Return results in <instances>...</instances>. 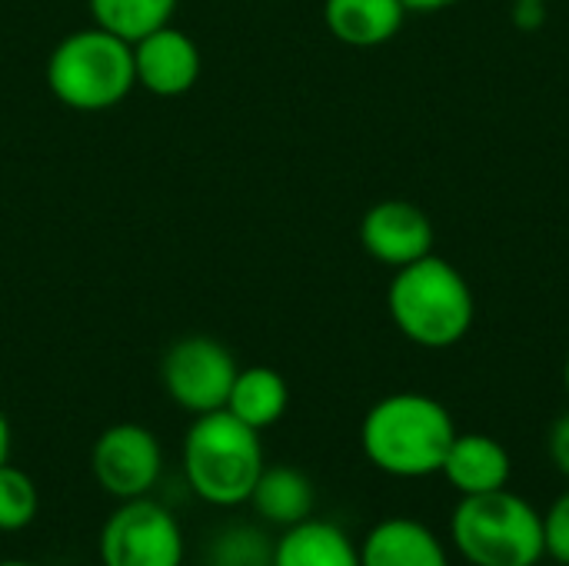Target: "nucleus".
Masks as SVG:
<instances>
[{
  "instance_id": "15",
  "label": "nucleus",
  "mask_w": 569,
  "mask_h": 566,
  "mask_svg": "<svg viewBox=\"0 0 569 566\" xmlns=\"http://www.w3.org/2000/svg\"><path fill=\"white\" fill-rule=\"evenodd\" d=\"M273 566H360V544L340 524L307 517L280 530Z\"/></svg>"
},
{
  "instance_id": "12",
  "label": "nucleus",
  "mask_w": 569,
  "mask_h": 566,
  "mask_svg": "<svg viewBox=\"0 0 569 566\" xmlns=\"http://www.w3.org/2000/svg\"><path fill=\"white\" fill-rule=\"evenodd\" d=\"M360 566H450V554L423 520L387 517L367 530Z\"/></svg>"
},
{
  "instance_id": "23",
  "label": "nucleus",
  "mask_w": 569,
  "mask_h": 566,
  "mask_svg": "<svg viewBox=\"0 0 569 566\" xmlns=\"http://www.w3.org/2000/svg\"><path fill=\"white\" fill-rule=\"evenodd\" d=\"M453 3H460V0H403L407 13H440Z\"/></svg>"
},
{
  "instance_id": "7",
  "label": "nucleus",
  "mask_w": 569,
  "mask_h": 566,
  "mask_svg": "<svg viewBox=\"0 0 569 566\" xmlns=\"http://www.w3.org/2000/svg\"><path fill=\"white\" fill-rule=\"evenodd\" d=\"M237 370L240 364L230 354V347L207 334L180 337L160 357L163 394L170 397L173 407H180L190 417L223 410Z\"/></svg>"
},
{
  "instance_id": "5",
  "label": "nucleus",
  "mask_w": 569,
  "mask_h": 566,
  "mask_svg": "<svg viewBox=\"0 0 569 566\" xmlns=\"http://www.w3.org/2000/svg\"><path fill=\"white\" fill-rule=\"evenodd\" d=\"M450 544L467 566H537L543 550V514L513 490L460 497L450 517Z\"/></svg>"
},
{
  "instance_id": "21",
  "label": "nucleus",
  "mask_w": 569,
  "mask_h": 566,
  "mask_svg": "<svg viewBox=\"0 0 569 566\" xmlns=\"http://www.w3.org/2000/svg\"><path fill=\"white\" fill-rule=\"evenodd\" d=\"M510 23L523 33H533L547 23V3L540 0H510Z\"/></svg>"
},
{
  "instance_id": "24",
  "label": "nucleus",
  "mask_w": 569,
  "mask_h": 566,
  "mask_svg": "<svg viewBox=\"0 0 569 566\" xmlns=\"http://www.w3.org/2000/svg\"><path fill=\"white\" fill-rule=\"evenodd\" d=\"M10 454H13V430H10L7 414L0 410V464H7V460H10Z\"/></svg>"
},
{
  "instance_id": "16",
  "label": "nucleus",
  "mask_w": 569,
  "mask_h": 566,
  "mask_svg": "<svg viewBox=\"0 0 569 566\" xmlns=\"http://www.w3.org/2000/svg\"><path fill=\"white\" fill-rule=\"evenodd\" d=\"M290 407V384L280 370L253 364V367H240L237 380L230 387L227 407L237 420H243L253 430H270L287 417Z\"/></svg>"
},
{
  "instance_id": "20",
  "label": "nucleus",
  "mask_w": 569,
  "mask_h": 566,
  "mask_svg": "<svg viewBox=\"0 0 569 566\" xmlns=\"http://www.w3.org/2000/svg\"><path fill=\"white\" fill-rule=\"evenodd\" d=\"M543 550L550 560L569 566V487L543 514Z\"/></svg>"
},
{
  "instance_id": "25",
  "label": "nucleus",
  "mask_w": 569,
  "mask_h": 566,
  "mask_svg": "<svg viewBox=\"0 0 569 566\" xmlns=\"http://www.w3.org/2000/svg\"><path fill=\"white\" fill-rule=\"evenodd\" d=\"M0 566H40V564H33V560H17V557H10V560H0Z\"/></svg>"
},
{
  "instance_id": "3",
  "label": "nucleus",
  "mask_w": 569,
  "mask_h": 566,
  "mask_svg": "<svg viewBox=\"0 0 569 566\" xmlns=\"http://www.w3.org/2000/svg\"><path fill=\"white\" fill-rule=\"evenodd\" d=\"M263 467L267 454L260 430L247 427L230 410L200 414L183 434L180 470L187 490L213 510L247 507Z\"/></svg>"
},
{
  "instance_id": "4",
  "label": "nucleus",
  "mask_w": 569,
  "mask_h": 566,
  "mask_svg": "<svg viewBox=\"0 0 569 566\" xmlns=\"http://www.w3.org/2000/svg\"><path fill=\"white\" fill-rule=\"evenodd\" d=\"M47 90L57 103L80 113H103L120 107L133 87V43L90 23L63 33L47 53Z\"/></svg>"
},
{
  "instance_id": "27",
  "label": "nucleus",
  "mask_w": 569,
  "mask_h": 566,
  "mask_svg": "<svg viewBox=\"0 0 569 566\" xmlns=\"http://www.w3.org/2000/svg\"><path fill=\"white\" fill-rule=\"evenodd\" d=\"M540 3H550V0H540Z\"/></svg>"
},
{
  "instance_id": "19",
  "label": "nucleus",
  "mask_w": 569,
  "mask_h": 566,
  "mask_svg": "<svg viewBox=\"0 0 569 566\" xmlns=\"http://www.w3.org/2000/svg\"><path fill=\"white\" fill-rule=\"evenodd\" d=\"M40 514V490L33 477L10 460L0 464V537L23 534Z\"/></svg>"
},
{
  "instance_id": "17",
  "label": "nucleus",
  "mask_w": 569,
  "mask_h": 566,
  "mask_svg": "<svg viewBox=\"0 0 569 566\" xmlns=\"http://www.w3.org/2000/svg\"><path fill=\"white\" fill-rule=\"evenodd\" d=\"M180 0H87L90 20L130 43L173 23Z\"/></svg>"
},
{
  "instance_id": "6",
  "label": "nucleus",
  "mask_w": 569,
  "mask_h": 566,
  "mask_svg": "<svg viewBox=\"0 0 569 566\" xmlns=\"http://www.w3.org/2000/svg\"><path fill=\"white\" fill-rule=\"evenodd\" d=\"M97 557L100 566H183L187 537L167 504L120 500L100 527Z\"/></svg>"
},
{
  "instance_id": "13",
  "label": "nucleus",
  "mask_w": 569,
  "mask_h": 566,
  "mask_svg": "<svg viewBox=\"0 0 569 566\" xmlns=\"http://www.w3.org/2000/svg\"><path fill=\"white\" fill-rule=\"evenodd\" d=\"M247 507L253 510V517L263 527L287 530V527L313 517L317 490H313V480L300 467H293V464H267L263 474L253 484V494H250Z\"/></svg>"
},
{
  "instance_id": "14",
  "label": "nucleus",
  "mask_w": 569,
  "mask_h": 566,
  "mask_svg": "<svg viewBox=\"0 0 569 566\" xmlns=\"http://www.w3.org/2000/svg\"><path fill=\"white\" fill-rule=\"evenodd\" d=\"M403 23V0H323V27L330 37L357 50L390 43Z\"/></svg>"
},
{
  "instance_id": "11",
  "label": "nucleus",
  "mask_w": 569,
  "mask_h": 566,
  "mask_svg": "<svg viewBox=\"0 0 569 566\" xmlns=\"http://www.w3.org/2000/svg\"><path fill=\"white\" fill-rule=\"evenodd\" d=\"M440 474L460 497H477V494L503 490L510 484L513 460L497 437L457 430Z\"/></svg>"
},
{
  "instance_id": "9",
  "label": "nucleus",
  "mask_w": 569,
  "mask_h": 566,
  "mask_svg": "<svg viewBox=\"0 0 569 566\" xmlns=\"http://www.w3.org/2000/svg\"><path fill=\"white\" fill-rule=\"evenodd\" d=\"M357 237H360L363 254L390 270L423 260L427 254H433V244H437L430 214L403 197H387L367 207V214L360 217Z\"/></svg>"
},
{
  "instance_id": "26",
  "label": "nucleus",
  "mask_w": 569,
  "mask_h": 566,
  "mask_svg": "<svg viewBox=\"0 0 569 566\" xmlns=\"http://www.w3.org/2000/svg\"><path fill=\"white\" fill-rule=\"evenodd\" d=\"M563 390H567V397H569V350H567V360H563Z\"/></svg>"
},
{
  "instance_id": "2",
  "label": "nucleus",
  "mask_w": 569,
  "mask_h": 566,
  "mask_svg": "<svg viewBox=\"0 0 569 566\" xmlns=\"http://www.w3.org/2000/svg\"><path fill=\"white\" fill-rule=\"evenodd\" d=\"M387 314L413 347L450 350L473 330L477 297L460 267L427 254L423 260L393 270L387 284Z\"/></svg>"
},
{
  "instance_id": "1",
  "label": "nucleus",
  "mask_w": 569,
  "mask_h": 566,
  "mask_svg": "<svg viewBox=\"0 0 569 566\" xmlns=\"http://www.w3.org/2000/svg\"><path fill=\"white\" fill-rule=\"evenodd\" d=\"M457 437L453 414L430 394L400 390L380 397L360 420V450L387 477H437Z\"/></svg>"
},
{
  "instance_id": "8",
  "label": "nucleus",
  "mask_w": 569,
  "mask_h": 566,
  "mask_svg": "<svg viewBox=\"0 0 569 566\" xmlns=\"http://www.w3.org/2000/svg\"><path fill=\"white\" fill-rule=\"evenodd\" d=\"M90 474L117 504L150 497L163 477V444L143 424H110L90 447Z\"/></svg>"
},
{
  "instance_id": "10",
  "label": "nucleus",
  "mask_w": 569,
  "mask_h": 566,
  "mask_svg": "<svg viewBox=\"0 0 569 566\" xmlns=\"http://www.w3.org/2000/svg\"><path fill=\"white\" fill-rule=\"evenodd\" d=\"M203 70V57L197 40L167 23L147 37H140L133 43V73H137V87L147 90L150 97H183L197 87Z\"/></svg>"
},
{
  "instance_id": "18",
  "label": "nucleus",
  "mask_w": 569,
  "mask_h": 566,
  "mask_svg": "<svg viewBox=\"0 0 569 566\" xmlns=\"http://www.w3.org/2000/svg\"><path fill=\"white\" fill-rule=\"evenodd\" d=\"M203 566H273V537L263 524H227L210 537Z\"/></svg>"
},
{
  "instance_id": "22",
  "label": "nucleus",
  "mask_w": 569,
  "mask_h": 566,
  "mask_svg": "<svg viewBox=\"0 0 569 566\" xmlns=\"http://www.w3.org/2000/svg\"><path fill=\"white\" fill-rule=\"evenodd\" d=\"M547 454L553 460V467L569 480V410L563 417H557V424L550 427V437H547Z\"/></svg>"
}]
</instances>
